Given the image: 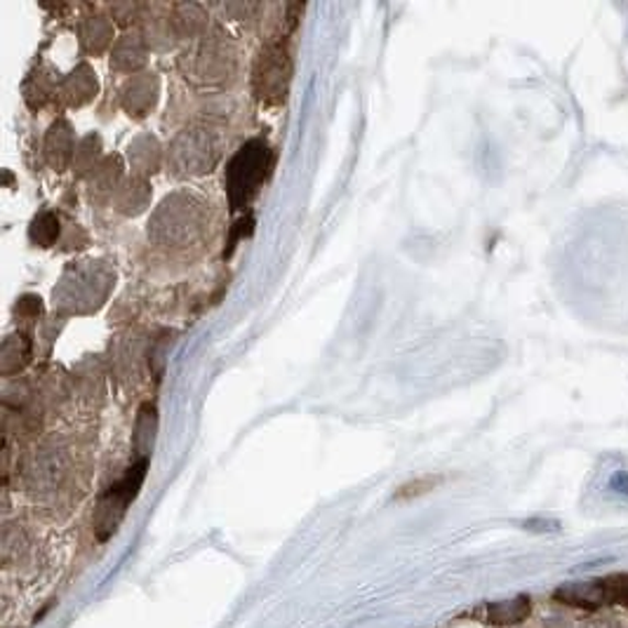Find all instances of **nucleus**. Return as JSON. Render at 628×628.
<instances>
[{
  "mask_svg": "<svg viewBox=\"0 0 628 628\" xmlns=\"http://www.w3.org/2000/svg\"><path fill=\"white\" fill-rule=\"evenodd\" d=\"M266 167H268V146L260 140L247 142L231 158L227 169V191L233 210L247 208L250 200L257 196L260 186L266 177Z\"/></svg>",
  "mask_w": 628,
  "mask_h": 628,
  "instance_id": "1",
  "label": "nucleus"
},
{
  "mask_svg": "<svg viewBox=\"0 0 628 628\" xmlns=\"http://www.w3.org/2000/svg\"><path fill=\"white\" fill-rule=\"evenodd\" d=\"M146 466H148V460L146 456H142V460L137 464H132L123 478L118 481L104 497H101L99 508H97V520H95L97 537L101 541L109 539L115 532L118 522L123 520V516L128 511V506L134 502V497H137V492L144 483Z\"/></svg>",
  "mask_w": 628,
  "mask_h": 628,
  "instance_id": "2",
  "label": "nucleus"
},
{
  "mask_svg": "<svg viewBox=\"0 0 628 628\" xmlns=\"http://www.w3.org/2000/svg\"><path fill=\"white\" fill-rule=\"evenodd\" d=\"M525 615H528V601H514V603H502L489 609V619L495 624H514L520 621Z\"/></svg>",
  "mask_w": 628,
  "mask_h": 628,
  "instance_id": "3",
  "label": "nucleus"
},
{
  "mask_svg": "<svg viewBox=\"0 0 628 628\" xmlns=\"http://www.w3.org/2000/svg\"><path fill=\"white\" fill-rule=\"evenodd\" d=\"M613 487L617 489V492H621V495H628V473H617L615 475V481H613Z\"/></svg>",
  "mask_w": 628,
  "mask_h": 628,
  "instance_id": "4",
  "label": "nucleus"
}]
</instances>
